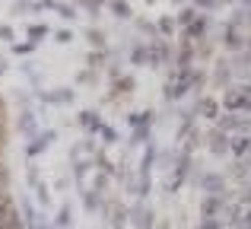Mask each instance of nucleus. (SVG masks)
I'll return each mask as SVG.
<instances>
[{
	"instance_id": "obj_1",
	"label": "nucleus",
	"mask_w": 251,
	"mask_h": 229,
	"mask_svg": "<svg viewBox=\"0 0 251 229\" xmlns=\"http://www.w3.org/2000/svg\"><path fill=\"white\" fill-rule=\"evenodd\" d=\"M67 220H70V210H67V207H64V210H61V217H57V223L64 226V223H67Z\"/></svg>"
},
{
	"instance_id": "obj_2",
	"label": "nucleus",
	"mask_w": 251,
	"mask_h": 229,
	"mask_svg": "<svg viewBox=\"0 0 251 229\" xmlns=\"http://www.w3.org/2000/svg\"><path fill=\"white\" fill-rule=\"evenodd\" d=\"M0 70H3V64H0Z\"/></svg>"
},
{
	"instance_id": "obj_3",
	"label": "nucleus",
	"mask_w": 251,
	"mask_h": 229,
	"mask_svg": "<svg viewBox=\"0 0 251 229\" xmlns=\"http://www.w3.org/2000/svg\"><path fill=\"white\" fill-rule=\"evenodd\" d=\"M248 223H251V217H248Z\"/></svg>"
}]
</instances>
